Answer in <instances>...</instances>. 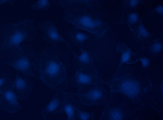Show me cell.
<instances>
[{
	"instance_id": "cell-1",
	"label": "cell",
	"mask_w": 163,
	"mask_h": 120,
	"mask_svg": "<svg viewBox=\"0 0 163 120\" xmlns=\"http://www.w3.org/2000/svg\"><path fill=\"white\" fill-rule=\"evenodd\" d=\"M34 62L35 69L47 87L52 90L66 87V67L52 50H43L35 58Z\"/></svg>"
},
{
	"instance_id": "cell-2",
	"label": "cell",
	"mask_w": 163,
	"mask_h": 120,
	"mask_svg": "<svg viewBox=\"0 0 163 120\" xmlns=\"http://www.w3.org/2000/svg\"><path fill=\"white\" fill-rule=\"evenodd\" d=\"M33 27V20L25 19L3 27L4 32L1 35L0 51L9 55L22 50L21 45L26 41Z\"/></svg>"
},
{
	"instance_id": "cell-3",
	"label": "cell",
	"mask_w": 163,
	"mask_h": 120,
	"mask_svg": "<svg viewBox=\"0 0 163 120\" xmlns=\"http://www.w3.org/2000/svg\"><path fill=\"white\" fill-rule=\"evenodd\" d=\"M74 13L65 9L67 21L79 29L94 36L96 38L104 37L108 30V23L98 16L92 15L84 9Z\"/></svg>"
},
{
	"instance_id": "cell-4",
	"label": "cell",
	"mask_w": 163,
	"mask_h": 120,
	"mask_svg": "<svg viewBox=\"0 0 163 120\" xmlns=\"http://www.w3.org/2000/svg\"><path fill=\"white\" fill-rule=\"evenodd\" d=\"M116 73L110 82H106L112 92L120 93L129 97H134L140 90L139 82L131 76Z\"/></svg>"
},
{
	"instance_id": "cell-5",
	"label": "cell",
	"mask_w": 163,
	"mask_h": 120,
	"mask_svg": "<svg viewBox=\"0 0 163 120\" xmlns=\"http://www.w3.org/2000/svg\"><path fill=\"white\" fill-rule=\"evenodd\" d=\"M8 56L6 64L12 66L26 76H34L35 62L31 58L34 56L33 53L21 50Z\"/></svg>"
},
{
	"instance_id": "cell-6",
	"label": "cell",
	"mask_w": 163,
	"mask_h": 120,
	"mask_svg": "<svg viewBox=\"0 0 163 120\" xmlns=\"http://www.w3.org/2000/svg\"><path fill=\"white\" fill-rule=\"evenodd\" d=\"M95 85L88 87L85 92L79 91L77 93L66 92L67 95L75 97L79 103L87 106H98L104 100L106 90L101 86Z\"/></svg>"
},
{
	"instance_id": "cell-7",
	"label": "cell",
	"mask_w": 163,
	"mask_h": 120,
	"mask_svg": "<svg viewBox=\"0 0 163 120\" xmlns=\"http://www.w3.org/2000/svg\"><path fill=\"white\" fill-rule=\"evenodd\" d=\"M6 83L0 86V110L5 113H13L20 110L22 107L19 103L18 98L12 86Z\"/></svg>"
},
{
	"instance_id": "cell-8",
	"label": "cell",
	"mask_w": 163,
	"mask_h": 120,
	"mask_svg": "<svg viewBox=\"0 0 163 120\" xmlns=\"http://www.w3.org/2000/svg\"><path fill=\"white\" fill-rule=\"evenodd\" d=\"M98 72L97 69L89 70L78 68L74 74V80L79 91L86 87L102 85V82L98 74Z\"/></svg>"
},
{
	"instance_id": "cell-9",
	"label": "cell",
	"mask_w": 163,
	"mask_h": 120,
	"mask_svg": "<svg viewBox=\"0 0 163 120\" xmlns=\"http://www.w3.org/2000/svg\"><path fill=\"white\" fill-rule=\"evenodd\" d=\"M80 51V54L76 53L74 51L72 52L73 54L74 60L79 64V68L89 70L97 69L95 64L100 57L98 51H88L82 47L77 48Z\"/></svg>"
},
{
	"instance_id": "cell-10",
	"label": "cell",
	"mask_w": 163,
	"mask_h": 120,
	"mask_svg": "<svg viewBox=\"0 0 163 120\" xmlns=\"http://www.w3.org/2000/svg\"><path fill=\"white\" fill-rule=\"evenodd\" d=\"M42 35L44 39L49 43L53 44L55 43L61 42L66 45L72 51L73 50L69 45V43L61 36L59 33L57 28L54 23L48 21L41 25Z\"/></svg>"
},
{
	"instance_id": "cell-11",
	"label": "cell",
	"mask_w": 163,
	"mask_h": 120,
	"mask_svg": "<svg viewBox=\"0 0 163 120\" xmlns=\"http://www.w3.org/2000/svg\"><path fill=\"white\" fill-rule=\"evenodd\" d=\"M67 95L66 92H65L63 90H58L42 112V116L44 117V119L48 114H61L63 112V102Z\"/></svg>"
},
{
	"instance_id": "cell-12",
	"label": "cell",
	"mask_w": 163,
	"mask_h": 120,
	"mask_svg": "<svg viewBox=\"0 0 163 120\" xmlns=\"http://www.w3.org/2000/svg\"><path fill=\"white\" fill-rule=\"evenodd\" d=\"M75 27L67 33L68 39L71 44L77 48L82 47L84 43L89 40L92 37L91 34Z\"/></svg>"
},
{
	"instance_id": "cell-13",
	"label": "cell",
	"mask_w": 163,
	"mask_h": 120,
	"mask_svg": "<svg viewBox=\"0 0 163 120\" xmlns=\"http://www.w3.org/2000/svg\"><path fill=\"white\" fill-rule=\"evenodd\" d=\"M12 86L18 98L23 99L26 94H30L32 91V86L20 76H16L12 81Z\"/></svg>"
},
{
	"instance_id": "cell-14",
	"label": "cell",
	"mask_w": 163,
	"mask_h": 120,
	"mask_svg": "<svg viewBox=\"0 0 163 120\" xmlns=\"http://www.w3.org/2000/svg\"><path fill=\"white\" fill-rule=\"evenodd\" d=\"M69 95L71 96H68L67 94L64 99L63 111L66 113L67 120H75L77 119L76 110L77 108L74 104V96Z\"/></svg>"
},
{
	"instance_id": "cell-15",
	"label": "cell",
	"mask_w": 163,
	"mask_h": 120,
	"mask_svg": "<svg viewBox=\"0 0 163 120\" xmlns=\"http://www.w3.org/2000/svg\"><path fill=\"white\" fill-rule=\"evenodd\" d=\"M115 50L121 54L119 68L125 63L130 62L131 58L135 55V53L132 52L126 44L121 43L118 44L115 48Z\"/></svg>"
},
{
	"instance_id": "cell-16",
	"label": "cell",
	"mask_w": 163,
	"mask_h": 120,
	"mask_svg": "<svg viewBox=\"0 0 163 120\" xmlns=\"http://www.w3.org/2000/svg\"><path fill=\"white\" fill-rule=\"evenodd\" d=\"M130 30L134 34L136 37L141 40H144L151 36L150 33L141 23L131 28Z\"/></svg>"
},
{
	"instance_id": "cell-17",
	"label": "cell",
	"mask_w": 163,
	"mask_h": 120,
	"mask_svg": "<svg viewBox=\"0 0 163 120\" xmlns=\"http://www.w3.org/2000/svg\"><path fill=\"white\" fill-rule=\"evenodd\" d=\"M50 4L48 0H39L35 1L30 6L31 9L34 10H48L49 9Z\"/></svg>"
},
{
	"instance_id": "cell-18",
	"label": "cell",
	"mask_w": 163,
	"mask_h": 120,
	"mask_svg": "<svg viewBox=\"0 0 163 120\" xmlns=\"http://www.w3.org/2000/svg\"><path fill=\"white\" fill-rule=\"evenodd\" d=\"M118 111L114 108H110L106 109L104 111L103 115L105 117L107 120L118 119L119 117Z\"/></svg>"
},
{
	"instance_id": "cell-19",
	"label": "cell",
	"mask_w": 163,
	"mask_h": 120,
	"mask_svg": "<svg viewBox=\"0 0 163 120\" xmlns=\"http://www.w3.org/2000/svg\"><path fill=\"white\" fill-rule=\"evenodd\" d=\"M94 113L93 112H87L80 111L77 108L76 117L78 120H93Z\"/></svg>"
},
{
	"instance_id": "cell-20",
	"label": "cell",
	"mask_w": 163,
	"mask_h": 120,
	"mask_svg": "<svg viewBox=\"0 0 163 120\" xmlns=\"http://www.w3.org/2000/svg\"><path fill=\"white\" fill-rule=\"evenodd\" d=\"M138 17L137 13L132 12L128 15L127 20V24L129 26L133 25L138 22Z\"/></svg>"
},
{
	"instance_id": "cell-21",
	"label": "cell",
	"mask_w": 163,
	"mask_h": 120,
	"mask_svg": "<svg viewBox=\"0 0 163 120\" xmlns=\"http://www.w3.org/2000/svg\"><path fill=\"white\" fill-rule=\"evenodd\" d=\"M162 48V44L159 42H156L150 45L149 50L152 53L156 54L161 52Z\"/></svg>"
},
{
	"instance_id": "cell-22",
	"label": "cell",
	"mask_w": 163,
	"mask_h": 120,
	"mask_svg": "<svg viewBox=\"0 0 163 120\" xmlns=\"http://www.w3.org/2000/svg\"><path fill=\"white\" fill-rule=\"evenodd\" d=\"M61 5H70L71 4L79 3L84 4H90L93 2L92 0H66L61 1Z\"/></svg>"
},
{
	"instance_id": "cell-23",
	"label": "cell",
	"mask_w": 163,
	"mask_h": 120,
	"mask_svg": "<svg viewBox=\"0 0 163 120\" xmlns=\"http://www.w3.org/2000/svg\"><path fill=\"white\" fill-rule=\"evenodd\" d=\"M142 2L141 0H128L124 3V5L128 8H133L141 3Z\"/></svg>"
},
{
	"instance_id": "cell-24",
	"label": "cell",
	"mask_w": 163,
	"mask_h": 120,
	"mask_svg": "<svg viewBox=\"0 0 163 120\" xmlns=\"http://www.w3.org/2000/svg\"><path fill=\"white\" fill-rule=\"evenodd\" d=\"M163 8L162 5L159 4L154 9V12L157 13L161 15H163Z\"/></svg>"
},
{
	"instance_id": "cell-25",
	"label": "cell",
	"mask_w": 163,
	"mask_h": 120,
	"mask_svg": "<svg viewBox=\"0 0 163 120\" xmlns=\"http://www.w3.org/2000/svg\"><path fill=\"white\" fill-rule=\"evenodd\" d=\"M142 62L143 66L145 67L147 66L149 64V60L148 59L146 58H140L139 59Z\"/></svg>"
}]
</instances>
